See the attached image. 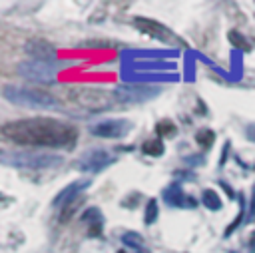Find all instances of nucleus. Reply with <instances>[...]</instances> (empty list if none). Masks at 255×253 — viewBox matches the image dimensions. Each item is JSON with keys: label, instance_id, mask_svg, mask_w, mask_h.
<instances>
[{"label": "nucleus", "instance_id": "f257e3e1", "mask_svg": "<svg viewBox=\"0 0 255 253\" xmlns=\"http://www.w3.org/2000/svg\"><path fill=\"white\" fill-rule=\"evenodd\" d=\"M2 135L18 145L68 149L76 145L78 129L66 122H58L50 118H32V120H18L4 124Z\"/></svg>", "mask_w": 255, "mask_h": 253}, {"label": "nucleus", "instance_id": "f03ea898", "mask_svg": "<svg viewBox=\"0 0 255 253\" xmlns=\"http://www.w3.org/2000/svg\"><path fill=\"white\" fill-rule=\"evenodd\" d=\"M4 100L10 104L22 106V108H32V110H54L60 106V102L42 90H30V88H20V86H4L2 88Z\"/></svg>", "mask_w": 255, "mask_h": 253}, {"label": "nucleus", "instance_id": "7ed1b4c3", "mask_svg": "<svg viewBox=\"0 0 255 253\" xmlns=\"http://www.w3.org/2000/svg\"><path fill=\"white\" fill-rule=\"evenodd\" d=\"M2 163L20 169H50L60 165L62 157L44 151H10L2 155Z\"/></svg>", "mask_w": 255, "mask_h": 253}, {"label": "nucleus", "instance_id": "20e7f679", "mask_svg": "<svg viewBox=\"0 0 255 253\" xmlns=\"http://www.w3.org/2000/svg\"><path fill=\"white\" fill-rule=\"evenodd\" d=\"M18 74L26 80L38 82V84H52L58 74L56 62H42V60H24L16 66Z\"/></svg>", "mask_w": 255, "mask_h": 253}, {"label": "nucleus", "instance_id": "39448f33", "mask_svg": "<svg viewBox=\"0 0 255 253\" xmlns=\"http://www.w3.org/2000/svg\"><path fill=\"white\" fill-rule=\"evenodd\" d=\"M159 94L157 88L149 86H118L114 90V98L122 104H139L145 100H151Z\"/></svg>", "mask_w": 255, "mask_h": 253}, {"label": "nucleus", "instance_id": "423d86ee", "mask_svg": "<svg viewBox=\"0 0 255 253\" xmlns=\"http://www.w3.org/2000/svg\"><path fill=\"white\" fill-rule=\"evenodd\" d=\"M112 161H114V157H112L106 149H88V151L78 159V167H80L82 171L98 173V171L106 169Z\"/></svg>", "mask_w": 255, "mask_h": 253}, {"label": "nucleus", "instance_id": "0eeeda50", "mask_svg": "<svg viewBox=\"0 0 255 253\" xmlns=\"http://www.w3.org/2000/svg\"><path fill=\"white\" fill-rule=\"evenodd\" d=\"M129 131V122L126 120H108V122H100L92 127L94 135L100 137H122Z\"/></svg>", "mask_w": 255, "mask_h": 253}, {"label": "nucleus", "instance_id": "6e6552de", "mask_svg": "<svg viewBox=\"0 0 255 253\" xmlns=\"http://www.w3.org/2000/svg\"><path fill=\"white\" fill-rule=\"evenodd\" d=\"M88 185H90V179H76V181H72L68 187H64V189L52 199V205H54V207H64V205L76 201L78 195H80Z\"/></svg>", "mask_w": 255, "mask_h": 253}, {"label": "nucleus", "instance_id": "1a4fd4ad", "mask_svg": "<svg viewBox=\"0 0 255 253\" xmlns=\"http://www.w3.org/2000/svg\"><path fill=\"white\" fill-rule=\"evenodd\" d=\"M133 22H135V26H137L141 32H145V34H149V36H153V38H157V40H161V42H167V40L173 38V34H171L163 24H159V22H155V20L139 18V16H137Z\"/></svg>", "mask_w": 255, "mask_h": 253}, {"label": "nucleus", "instance_id": "9d476101", "mask_svg": "<svg viewBox=\"0 0 255 253\" xmlns=\"http://www.w3.org/2000/svg\"><path fill=\"white\" fill-rule=\"evenodd\" d=\"M161 197H163V201L169 205V207H195V199L193 197H185V193H183V189H181V185H169V187H165L163 189V193H161Z\"/></svg>", "mask_w": 255, "mask_h": 253}, {"label": "nucleus", "instance_id": "9b49d317", "mask_svg": "<svg viewBox=\"0 0 255 253\" xmlns=\"http://www.w3.org/2000/svg\"><path fill=\"white\" fill-rule=\"evenodd\" d=\"M26 52L32 56V60H42V62H54L56 60V50L44 40H30L26 46Z\"/></svg>", "mask_w": 255, "mask_h": 253}, {"label": "nucleus", "instance_id": "f8f14e48", "mask_svg": "<svg viewBox=\"0 0 255 253\" xmlns=\"http://www.w3.org/2000/svg\"><path fill=\"white\" fill-rule=\"evenodd\" d=\"M82 223L88 225V235L90 237H100L102 235V227H104V217H102V211L98 207H88L84 213H82Z\"/></svg>", "mask_w": 255, "mask_h": 253}, {"label": "nucleus", "instance_id": "ddd939ff", "mask_svg": "<svg viewBox=\"0 0 255 253\" xmlns=\"http://www.w3.org/2000/svg\"><path fill=\"white\" fill-rule=\"evenodd\" d=\"M122 241H124L128 247L135 249L137 253H147L145 247H143V239H141V235H137L135 231H128V233H124V235H122Z\"/></svg>", "mask_w": 255, "mask_h": 253}, {"label": "nucleus", "instance_id": "4468645a", "mask_svg": "<svg viewBox=\"0 0 255 253\" xmlns=\"http://www.w3.org/2000/svg\"><path fill=\"white\" fill-rule=\"evenodd\" d=\"M141 151H143L145 155L159 157V155L163 153V141H161L159 137H155V139H147V141L141 143Z\"/></svg>", "mask_w": 255, "mask_h": 253}, {"label": "nucleus", "instance_id": "2eb2a0df", "mask_svg": "<svg viewBox=\"0 0 255 253\" xmlns=\"http://www.w3.org/2000/svg\"><path fill=\"white\" fill-rule=\"evenodd\" d=\"M203 205L211 211H217V209H221V199L213 189H205L203 191Z\"/></svg>", "mask_w": 255, "mask_h": 253}, {"label": "nucleus", "instance_id": "dca6fc26", "mask_svg": "<svg viewBox=\"0 0 255 253\" xmlns=\"http://www.w3.org/2000/svg\"><path fill=\"white\" fill-rule=\"evenodd\" d=\"M227 38H229V42H231L235 48H239V50H243V52H249V50H251L247 38H245L243 34H239L237 30H231V32L227 34Z\"/></svg>", "mask_w": 255, "mask_h": 253}, {"label": "nucleus", "instance_id": "f3484780", "mask_svg": "<svg viewBox=\"0 0 255 253\" xmlns=\"http://www.w3.org/2000/svg\"><path fill=\"white\" fill-rule=\"evenodd\" d=\"M213 139H215V133L207 127H201L197 133H195V141L201 145V147H211L213 145Z\"/></svg>", "mask_w": 255, "mask_h": 253}, {"label": "nucleus", "instance_id": "a211bd4d", "mask_svg": "<svg viewBox=\"0 0 255 253\" xmlns=\"http://www.w3.org/2000/svg\"><path fill=\"white\" fill-rule=\"evenodd\" d=\"M159 215V209H157V201L155 199H149L147 205H145V213H143V219H145V225H151Z\"/></svg>", "mask_w": 255, "mask_h": 253}, {"label": "nucleus", "instance_id": "6ab92c4d", "mask_svg": "<svg viewBox=\"0 0 255 253\" xmlns=\"http://www.w3.org/2000/svg\"><path fill=\"white\" fill-rule=\"evenodd\" d=\"M78 207H80V201H78V199H76V201H72V203H68V205H64V209H62V213H60V223L70 221Z\"/></svg>", "mask_w": 255, "mask_h": 253}, {"label": "nucleus", "instance_id": "aec40b11", "mask_svg": "<svg viewBox=\"0 0 255 253\" xmlns=\"http://www.w3.org/2000/svg\"><path fill=\"white\" fill-rule=\"evenodd\" d=\"M173 129H175V124H173V122H169V120H161V122H157V126H155V131H157V135H159V137L173 133Z\"/></svg>", "mask_w": 255, "mask_h": 253}, {"label": "nucleus", "instance_id": "412c9836", "mask_svg": "<svg viewBox=\"0 0 255 253\" xmlns=\"http://www.w3.org/2000/svg\"><path fill=\"white\" fill-rule=\"evenodd\" d=\"M245 135H247V139H249V141H253V143H255V124H249V126L245 127Z\"/></svg>", "mask_w": 255, "mask_h": 253}, {"label": "nucleus", "instance_id": "4be33fe9", "mask_svg": "<svg viewBox=\"0 0 255 253\" xmlns=\"http://www.w3.org/2000/svg\"><path fill=\"white\" fill-rule=\"evenodd\" d=\"M249 247H251V251H255V233H253V237H251V241H249Z\"/></svg>", "mask_w": 255, "mask_h": 253}, {"label": "nucleus", "instance_id": "5701e85b", "mask_svg": "<svg viewBox=\"0 0 255 253\" xmlns=\"http://www.w3.org/2000/svg\"><path fill=\"white\" fill-rule=\"evenodd\" d=\"M118 253H126V251H118Z\"/></svg>", "mask_w": 255, "mask_h": 253}]
</instances>
